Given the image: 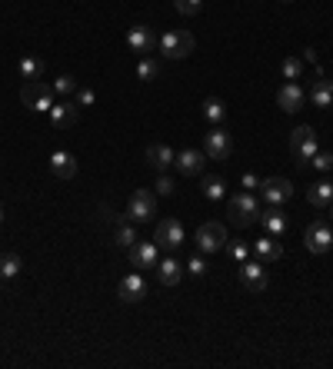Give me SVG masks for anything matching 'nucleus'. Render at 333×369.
Masks as SVG:
<instances>
[{
  "instance_id": "obj_25",
  "label": "nucleus",
  "mask_w": 333,
  "mask_h": 369,
  "mask_svg": "<svg viewBox=\"0 0 333 369\" xmlns=\"http://www.w3.org/2000/svg\"><path fill=\"white\" fill-rule=\"evenodd\" d=\"M310 206H330L333 203V183H313L307 190Z\"/></svg>"
},
{
  "instance_id": "obj_21",
  "label": "nucleus",
  "mask_w": 333,
  "mask_h": 369,
  "mask_svg": "<svg viewBox=\"0 0 333 369\" xmlns=\"http://www.w3.org/2000/svg\"><path fill=\"white\" fill-rule=\"evenodd\" d=\"M174 160H177V153L170 150L166 143H154V147L147 150V163L154 166V170H160V173H166V170L174 166Z\"/></svg>"
},
{
  "instance_id": "obj_22",
  "label": "nucleus",
  "mask_w": 333,
  "mask_h": 369,
  "mask_svg": "<svg viewBox=\"0 0 333 369\" xmlns=\"http://www.w3.org/2000/svg\"><path fill=\"white\" fill-rule=\"evenodd\" d=\"M180 276H183V267H180V260L166 256V260H160V263H157V280L164 283V286H177Z\"/></svg>"
},
{
  "instance_id": "obj_40",
  "label": "nucleus",
  "mask_w": 333,
  "mask_h": 369,
  "mask_svg": "<svg viewBox=\"0 0 333 369\" xmlns=\"http://www.w3.org/2000/svg\"><path fill=\"white\" fill-rule=\"evenodd\" d=\"M0 223H4V203H0Z\"/></svg>"
},
{
  "instance_id": "obj_16",
  "label": "nucleus",
  "mask_w": 333,
  "mask_h": 369,
  "mask_svg": "<svg viewBox=\"0 0 333 369\" xmlns=\"http://www.w3.org/2000/svg\"><path fill=\"white\" fill-rule=\"evenodd\" d=\"M117 293H120L124 303H141L143 296H147V280H143L141 273H130V276L120 280V290H117Z\"/></svg>"
},
{
  "instance_id": "obj_20",
  "label": "nucleus",
  "mask_w": 333,
  "mask_h": 369,
  "mask_svg": "<svg viewBox=\"0 0 333 369\" xmlns=\"http://www.w3.org/2000/svg\"><path fill=\"white\" fill-rule=\"evenodd\" d=\"M254 253H256V260H260L263 267H270V263H277V260L283 256V246H280L277 236H263V240L254 243Z\"/></svg>"
},
{
  "instance_id": "obj_26",
  "label": "nucleus",
  "mask_w": 333,
  "mask_h": 369,
  "mask_svg": "<svg viewBox=\"0 0 333 369\" xmlns=\"http://www.w3.org/2000/svg\"><path fill=\"white\" fill-rule=\"evenodd\" d=\"M20 269H24V260H20L17 253H4V256H0V280H4V283L13 280Z\"/></svg>"
},
{
  "instance_id": "obj_12",
  "label": "nucleus",
  "mask_w": 333,
  "mask_h": 369,
  "mask_svg": "<svg viewBox=\"0 0 333 369\" xmlns=\"http://www.w3.org/2000/svg\"><path fill=\"white\" fill-rule=\"evenodd\" d=\"M303 243H307L310 253H327L333 246V229L327 227V223H310L307 229H303Z\"/></svg>"
},
{
  "instance_id": "obj_6",
  "label": "nucleus",
  "mask_w": 333,
  "mask_h": 369,
  "mask_svg": "<svg viewBox=\"0 0 333 369\" xmlns=\"http://www.w3.org/2000/svg\"><path fill=\"white\" fill-rule=\"evenodd\" d=\"M197 246H200V253H220L227 246V227L217 223V220L204 223V227L197 229Z\"/></svg>"
},
{
  "instance_id": "obj_30",
  "label": "nucleus",
  "mask_w": 333,
  "mask_h": 369,
  "mask_svg": "<svg viewBox=\"0 0 333 369\" xmlns=\"http://www.w3.org/2000/svg\"><path fill=\"white\" fill-rule=\"evenodd\" d=\"M223 193H227V180L223 177H207L204 180V196L207 200H223Z\"/></svg>"
},
{
  "instance_id": "obj_1",
  "label": "nucleus",
  "mask_w": 333,
  "mask_h": 369,
  "mask_svg": "<svg viewBox=\"0 0 333 369\" xmlns=\"http://www.w3.org/2000/svg\"><path fill=\"white\" fill-rule=\"evenodd\" d=\"M290 153H294V160L300 170H310V160H313V153H317V130L307 127V123H300L294 130V137H290Z\"/></svg>"
},
{
  "instance_id": "obj_15",
  "label": "nucleus",
  "mask_w": 333,
  "mask_h": 369,
  "mask_svg": "<svg viewBox=\"0 0 333 369\" xmlns=\"http://www.w3.org/2000/svg\"><path fill=\"white\" fill-rule=\"evenodd\" d=\"M204 163H207V153H200V150H183V153H177V160H174V166H177L183 177H200V173H204Z\"/></svg>"
},
{
  "instance_id": "obj_17",
  "label": "nucleus",
  "mask_w": 333,
  "mask_h": 369,
  "mask_svg": "<svg viewBox=\"0 0 333 369\" xmlns=\"http://www.w3.org/2000/svg\"><path fill=\"white\" fill-rule=\"evenodd\" d=\"M77 116H80L77 103L60 100V103H53V107H51V123H53V127H60V130H70L74 123H77Z\"/></svg>"
},
{
  "instance_id": "obj_10",
  "label": "nucleus",
  "mask_w": 333,
  "mask_h": 369,
  "mask_svg": "<svg viewBox=\"0 0 333 369\" xmlns=\"http://www.w3.org/2000/svg\"><path fill=\"white\" fill-rule=\"evenodd\" d=\"M237 276H240V283H244L250 293H263L267 290V267L260 260H244L240 269H237Z\"/></svg>"
},
{
  "instance_id": "obj_14",
  "label": "nucleus",
  "mask_w": 333,
  "mask_h": 369,
  "mask_svg": "<svg viewBox=\"0 0 333 369\" xmlns=\"http://www.w3.org/2000/svg\"><path fill=\"white\" fill-rule=\"evenodd\" d=\"M277 103H280L283 114H296V110L303 107V87L294 83V80H287V83L277 90Z\"/></svg>"
},
{
  "instance_id": "obj_33",
  "label": "nucleus",
  "mask_w": 333,
  "mask_h": 369,
  "mask_svg": "<svg viewBox=\"0 0 333 369\" xmlns=\"http://www.w3.org/2000/svg\"><path fill=\"white\" fill-rule=\"evenodd\" d=\"M227 253H230L233 263H244L247 256H250V246L244 240H233V243H227Z\"/></svg>"
},
{
  "instance_id": "obj_32",
  "label": "nucleus",
  "mask_w": 333,
  "mask_h": 369,
  "mask_svg": "<svg viewBox=\"0 0 333 369\" xmlns=\"http://www.w3.org/2000/svg\"><path fill=\"white\" fill-rule=\"evenodd\" d=\"M77 80L70 74H64V76H57V83H53V93H60V97H67V93H77Z\"/></svg>"
},
{
  "instance_id": "obj_9",
  "label": "nucleus",
  "mask_w": 333,
  "mask_h": 369,
  "mask_svg": "<svg viewBox=\"0 0 333 369\" xmlns=\"http://www.w3.org/2000/svg\"><path fill=\"white\" fill-rule=\"evenodd\" d=\"M260 193H263V200L270 206H283L294 196V183L287 177H267V180H260Z\"/></svg>"
},
{
  "instance_id": "obj_37",
  "label": "nucleus",
  "mask_w": 333,
  "mask_h": 369,
  "mask_svg": "<svg viewBox=\"0 0 333 369\" xmlns=\"http://www.w3.org/2000/svg\"><path fill=\"white\" fill-rule=\"evenodd\" d=\"M187 269H190L193 276H204V273H207V260H204V256H190Z\"/></svg>"
},
{
  "instance_id": "obj_23",
  "label": "nucleus",
  "mask_w": 333,
  "mask_h": 369,
  "mask_svg": "<svg viewBox=\"0 0 333 369\" xmlns=\"http://www.w3.org/2000/svg\"><path fill=\"white\" fill-rule=\"evenodd\" d=\"M310 100H313V107H333V80H327V76H320L317 83H313V90H310Z\"/></svg>"
},
{
  "instance_id": "obj_4",
  "label": "nucleus",
  "mask_w": 333,
  "mask_h": 369,
  "mask_svg": "<svg viewBox=\"0 0 333 369\" xmlns=\"http://www.w3.org/2000/svg\"><path fill=\"white\" fill-rule=\"evenodd\" d=\"M20 100H24V107H30V110H47L51 114V107L57 100H53V87H47V83H40V80H30V83H24L20 87Z\"/></svg>"
},
{
  "instance_id": "obj_18",
  "label": "nucleus",
  "mask_w": 333,
  "mask_h": 369,
  "mask_svg": "<svg viewBox=\"0 0 333 369\" xmlns=\"http://www.w3.org/2000/svg\"><path fill=\"white\" fill-rule=\"evenodd\" d=\"M256 223H263L267 236H277V240H280L283 233L290 229V220H287V213H280L277 206H270L267 213H260V220H256Z\"/></svg>"
},
{
  "instance_id": "obj_28",
  "label": "nucleus",
  "mask_w": 333,
  "mask_h": 369,
  "mask_svg": "<svg viewBox=\"0 0 333 369\" xmlns=\"http://www.w3.org/2000/svg\"><path fill=\"white\" fill-rule=\"evenodd\" d=\"M114 243H117V246H124V250H130V246L137 243V229L130 227L127 217L120 220V227H117V233H114Z\"/></svg>"
},
{
  "instance_id": "obj_2",
  "label": "nucleus",
  "mask_w": 333,
  "mask_h": 369,
  "mask_svg": "<svg viewBox=\"0 0 333 369\" xmlns=\"http://www.w3.org/2000/svg\"><path fill=\"white\" fill-rule=\"evenodd\" d=\"M193 47H197V40H193L190 30H166L164 37H160L157 51L164 53L166 60H183V57L193 53Z\"/></svg>"
},
{
  "instance_id": "obj_38",
  "label": "nucleus",
  "mask_w": 333,
  "mask_h": 369,
  "mask_svg": "<svg viewBox=\"0 0 333 369\" xmlns=\"http://www.w3.org/2000/svg\"><path fill=\"white\" fill-rule=\"evenodd\" d=\"M93 100H97V97H93V90H77V107H90Z\"/></svg>"
},
{
  "instance_id": "obj_8",
  "label": "nucleus",
  "mask_w": 333,
  "mask_h": 369,
  "mask_svg": "<svg viewBox=\"0 0 333 369\" xmlns=\"http://www.w3.org/2000/svg\"><path fill=\"white\" fill-rule=\"evenodd\" d=\"M204 153H207V160H230V153H233L230 133L223 127H214L210 133H204Z\"/></svg>"
},
{
  "instance_id": "obj_3",
  "label": "nucleus",
  "mask_w": 333,
  "mask_h": 369,
  "mask_svg": "<svg viewBox=\"0 0 333 369\" xmlns=\"http://www.w3.org/2000/svg\"><path fill=\"white\" fill-rule=\"evenodd\" d=\"M227 213H230V223H237V227H250V223L260 220V203H256L254 193L244 190V193H237V196H230Z\"/></svg>"
},
{
  "instance_id": "obj_24",
  "label": "nucleus",
  "mask_w": 333,
  "mask_h": 369,
  "mask_svg": "<svg viewBox=\"0 0 333 369\" xmlns=\"http://www.w3.org/2000/svg\"><path fill=\"white\" fill-rule=\"evenodd\" d=\"M17 74H20V80H24V83H30V80H40V76H44V60H37V57H24V60L17 64Z\"/></svg>"
},
{
  "instance_id": "obj_35",
  "label": "nucleus",
  "mask_w": 333,
  "mask_h": 369,
  "mask_svg": "<svg viewBox=\"0 0 333 369\" xmlns=\"http://www.w3.org/2000/svg\"><path fill=\"white\" fill-rule=\"evenodd\" d=\"M310 166H317V170H330V166H333V153L330 150H317V153H313V160H310Z\"/></svg>"
},
{
  "instance_id": "obj_41",
  "label": "nucleus",
  "mask_w": 333,
  "mask_h": 369,
  "mask_svg": "<svg viewBox=\"0 0 333 369\" xmlns=\"http://www.w3.org/2000/svg\"><path fill=\"white\" fill-rule=\"evenodd\" d=\"M330 220H333V203H330Z\"/></svg>"
},
{
  "instance_id": "obj_31",
  "label": "nucleus",
  "mask_w": 333,
  "mask_h": 369,
  "mask_svg": "<svg viewBox=\"0 0 333 369\" xmlns=\"http://www.w3.org/2000/svg\"><path fill=\"white\" fill-rule=\"evenodd\" d=\"M283 80H300V76H303V60H300V57H287V60H283Z\"/></svg>"
},
{
  "instance_id": "obj_19",
  "label": "nucleus",
  "mask_w": 333,
  "mask_h": 369,
  "mask_svg": "<svg viewBox=\"0 0 333 369\" xmlns=\"http://www.w3.org/2000/svg\"><path fill=\"white\" fill-rule=\"evenodd\" d=\"M51 170H53V177L57 180H74L77 177V160H74V153L57 150L51 156Z\"/></svg>"
},
{
  "instance_id": "obj_5",
  "label": "nucleus",
  "mask_w": 333,
  "mask_h": 369,
  "mask_svg": "<svg viewBox=\"0 0 333 369\" xmlns=\"http://www.w3.org/2000/svg\"><path fill=\"white\" fill-rule=\"evenodd\" d=\"M183 240H187V233H183V223H180L177 217H166V220L157 223V229H154L157 246H164V250H180Z\"/></svg>"
},
{
  "instance_id": "obj_36",
  "label": "nucleus",
  "mask_w": 333,
  "mask_h": 369,
  "mask_svg": "<svg viewBox=\"0 0 333 369\" xmlns=\"http://www.w3.org/2000/svg\"><path fill=\"white\" fill-rule=\"evenodd\" d=\"M174 187H177V183L166 177V173H160V180H157V193H160V196H170V193H174Z\"/></svg>"
},
{
  "instance_id": "obj_34",
  "label": "nucleus",
  "mask_w": 333,
  "mask_h": 369,
  "mask_svg": "<svg viewBox=\"0 0 333 369\" xmlns=\"http://www.w3.org/2000/svg\"><path fill=\"white\" fill-rule=\"evenodd\" d=\"M174 7H177V13H183V17H193V13L204 7V0H174Z\"/></svg>"
},
{
  "instance_id": "obj_42",
  "label": "nucleus",
  "mask_w": 333,
  "mask_h": 369,
  "mask_svg": "<svg viewBox=\"0 0 333 369\" xmlns=\"http://www.w3.org/2000/svg\"><path fill=\"white\" fill-rule=\"evenodd\" d=\"M283 4H290V0H283Z\"/></svg>"
},
{
  "instance_id": "obj_7",
  "label": "nucleus",
  "mask_w": 333,
  "mask_h": 369,
  "mask_svg": "<svg viewBox=\"0 0 333 369\" xmlns=\"http://www.w3.org/2000/svg\"><path fill=\"white\" fill-rule=\"evenodd\" d=\"M154 213H157V196L150 190H137L130 196L124 217H127L130 223H147V220H154Z\"/></svg>"
},
{
  "instance_id": "obj_13",
  "label": "nucleus",
  "mask_w": 333,
  "mask_h": 369,
  "mask_svg": "<svg viewBox=\"0 0 333 369\" xmlns=\"http://www.w3.org/2000/svg\"><path fill=\"white\" fill-rule=\"evenodd\" d=\"M130 253V267H141V269H150L154 267L157 269V263H160V246L157 243H143V240H137L133 246L127 250Z\"/></svg>"
},
{
  "instance_id": "obj_29",
  "label": "nucleus",
  "mask_w": 333,
  "mask_h": 369,
  "mask_svg": "<svg viewBox=\"0 0 333 369\" xmlns=\"http://www.w3.org/2000/svg\"><path fill=\"white\" fill-rule=\"evenodd\" d=\"M137 76H141L143 83L157 80V76H160V60H154V57H141V64H137Z\"/></svg>"
},
{
  "instance_id": "obj_39",
  "label": "nucleus",
  "mask_w": 333,
  "mask_h": 369,
  "mask_svg": "<svg viewBox=\"0 0 333 369\" xmlns=\"http://www.w3.org/2000/svg\"><path fill=\"white\" fill-rule=\"evenodd\" d=\"M244 190H247V193L260 190V177H254V173H244Z\"/></svg>"
},
{
  "instance_id": "obj_11",
  "label": "nucleus",
  "mask_w": 333,
  "mask_h": 369,
  "mask_svg": "<svg viewBox=\"0 0 333 369\" xmlns=\"http://www.w3.org/2000/svg\"><path fill=\"white\" fill-rule=\"evenodd\" d=\"M127 47L133 53H141V57H147V53H154L157 47H160V37L154 34V27H130V34H127Z\"/></svg>"
},
{
  "instance_id": "obj_27",
  "label": "nucleus",
  "mask_w": 333,
  "mask_h": 369,
  "mask_svg": "<svg viewBox=\"0 0 333 369\" xmlns=\"http://www.w3.org/2000/svg\"><path fill=\"white\" fill-rule=\"evenodd\" d=\"M204 116L214 123V127H220V123H223V116H227V103L217 100V97H207V100H204Z\"/></svg>"
}]
</instances>
